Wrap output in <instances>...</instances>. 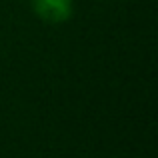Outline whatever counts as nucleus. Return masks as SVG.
Wrapping results in <instances>:
<instances>
[{"instance_id":"nucleus-1","label":"nucleus","mask_w":158,"mask_h":158,"mask_svg":"<svg viewBox=\"0 0 158 158\" xmlns=\"http://www.w3.org/2000/svg\"><path fill=\"white\" fill-rule=\"evenodd\" d=\"M30 10L46 24H62L72 18L74 0H30Z\"/></svg>"}]
</instances>
